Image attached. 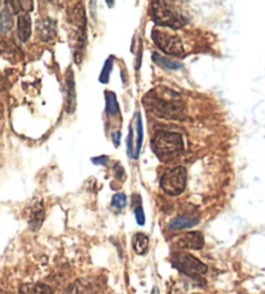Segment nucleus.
<instances>
[{"mask_svg": "<svg viewBox=\"0 0 265 294\" xmlns=\"http://www.w3.org/2000/svg\"><path fill=\"white\" fill-rule=\"evenodd\" d=\"M151 146L160 160L178 157L185 148L184 139L180 133L168 131H158L151 141Z\"/></svg>", "mask_w": 265, "mask_h": 294, "instance_id": "nucleus-1", "label": "nucleus"}, {"mask_svg": "<svg viewBox=\"0 0 265 294\" xmlns=\"http://www.w3.org/2000/svg\"><path fill=\"white\" fill-rule=\"evenodd\" d=\"M151 16L155 24L164 28L180 29L187 24V20L180 13L171 10L166 3H160V2L151 3Z\"/></svg>", "mask_w": 265, "mask_h": 294, "instance_id": "nucleus-2", "label": "nucleus"}, {"mask_svg": "<svg viewBox=\"0 0 265 294\" xmlns=\"http://www.w3.org/2000/svg\"><path fill=\"white\" fill-rule=\"evenodd\" d=\"M188 174L184 167H175L167 170L160 178V188L171 196H179L185 191Z\"/></svg>", "mask_w": 265, "mask_h": 294, "instance_id": "nucleus-3", "label": "nucleus"}, {"mask_svg": "<svg viewBox=\"0 0 265 294\" xmlns=\"http://www.w3.org/2000/svg\"><path fill=\"white\" fill-rule=\"evenodd\" d=\"M172 264L180 272L185 273L190 277L205 275L207 272V266L199 261L198 258L188 254V253H175L172 255Z\"/></svg>", "mask_w": 265, "mask_h": 294, "instance_id": "nucleus-4", "label": "nucleus"}, {"mask_svg": "<svg viewBox=\"0 0 265 294\" xmlns=\"http://www.w3.org/2000/svg\"><path fill=\"white\" fill-rule=\"evenodd\" d=\"M146 104H150V109L154 114L164 117V118H180L181 113L184 110L181 103L173 99H160L153 97L146 99Z\"/></svg>", "mask_w": 265, "mask_h": 294, "instance_id": "nucleus-5", "label": "nucleus"}, {"mask_svg": "<svg viewBox=\"0 0 265 294\" xmlns=\"http://www.w3.org/2000/svg\"><path fill=\"white\" fill-rule=\"evenodd\" d=\"M151 38H153L154 43L157 44L159 49H162L164 53L173 56H181L184 53V47L181 43L180 38L172 34L162 31L159 29H154L151 31Z\"/></svg>", "mask_w": 265, "mask_h": 294, "instance_id": "nucleus-6", "label": "nucleus"}, {"mask_svg": "<svg viewBox=\"0 0 265 294\" xmlns=\"http://www.w3.org/2000/svg\"><path fill=\"white\" fill-rule=\"evenodd\" d=\"M36 34L43 42H51L56 38V22L49 17H44L36 21Z\"/></svg>", "mask_w": 265, "mask_h": 294, "instance_id": "nucleus-7", "label": "nucleus"}, {"mask_svg": "<svg viewBox=\"0 0 265 294\" xmlns=\"http://www.w3.org/2000/svg\"><path fill=\"white\" fill-rule=\"evenodd\" d=\"M176 244L180 248L184 249H202L205 245V237L201 232H188V234L183 235L176 240Z\"/></svg>", "mask_w": 265, "mask_h": 294, "instance_id": "nucleus-8", "label": "nucleus"}, {"mask_svg": "<svg viewBox=\"0 0 265 294\" xmlns=\"http://www.w3.org/2000/svg\"><path fill=\"white\" fill-rule=\"evenodd\" d=\"M31 34V20L27 13H21L17 21V35L21 42H26Z\"/></svg>", "mask_w": 265, "mask_h": 294, "instance_id": "nucleus-9", "label": "nucleus"}, {"mask_svg": "<svg viewBox=\"0 0 265 294\" xmlns=\"http://www.w3.org/2000/svg\"><path fill=\"white\" fill-rule=\"evenodd\" d=\"M198 222L199 218H194V216L189 215H180L168 222V228L169 230H184V228L193 227Z\"/></svg>", "mask_w": 265, "mask_h": 294, "instance_id": "nucleus-10", "label": "nucleus"}, {"mask_svg": "<svg viewBox=\"0 0 265 294\" xmlns=\"http://www.w3.org/2000/svg\"><path fill=\"white\" fill-rule=\"evenodd\" d=\"M151 58H153V61L158 65V66L163 67V69L179 70L183 67V62H180V61L178 60H173V58L163 57L162 55H159L157 52H154L153 55H151Z\"/></svg>", "mask_w": 265, "mask_h": 294, "instance_id": "nucleus-11", "label": "nucleus"}, {"mask_svg": "<svg viewBox=\"0 0 265 294\" xmlns=\"http://www.w3.org/2000/svg\"><path fill=\"white\" fill-rule=\"evenodd\" d=\"M43 219H44V209H43L42 202H38L34 205L30 211V219H29L30 227L33 230H38L42 226Z\"/></svg>", "mask_w": 265, "mask_h": 294, "instance_id": "nucleus-12", "label": "nucleus"}, {"mask_svg": "<svg viewBox=\"0 0 265 294\" xmlns=\"http://www.w3.org/2000/svg\"><path fill=\"white\" fill-rule=\"evenodd\" d=\"M135 126H136V145L135 149H133V158L139 157L140 153V148H141L142 144V121H141V115L140 113H136L135 115Z\"/></svg>", "mask_w": 265, "mask_h": 294, "instance_id": "nucleus-13", "label": "nucleus"}, {"mask_svg": "<svg viewBox=\"0 0 265 294\" xmlns=\"http://www.w3.org/2000/svg\"><path fill=\"white\" fill-rule=\"evenodd\" d=\"M66 105L67 112H74L75 108V90H74V79H72V73H70V78L66 81Z\"/></svg>", "mask_w": 265, "mask_h": 294, "instance_id": "nucleus-14", "label": "nucleus"}, {"mask_svg": "<svg viewBox=\"0 0 265 294\" xmlns=\"http://www.w3.org/2000/svg\"><path fill=\"white\" fill-rule=\"evenodd\" d=\"M149 239L144 234H136L133 237V249L137 254H145L148 250Z\"/></svg>", "mask_w": 265, "mask_h": 294, "instance_id": "nucleus-15", "label": "nucleus"}, {"mask_svg": "<svg viewBox=\"0 0 265 294\" xmlns=\"http://www.w3.org/2000/svg\"><path fill=\"white\" fill-rule=\"evenodd\" d=\"M106 110L108 114L114 117V115H119V105H118L117 97L113 92H106Z\"/></svg>", "mask_w": 265, "mask_h": 294, "instance_id": "nucleus-16", "label": "nucleus"}, {"mask_svg": "<svg viewBox=\"0 0 265 294\" xmlns=\"http://www.w3.org/2000/svg\"><path fill=\"white\" fill-rule=\"evenodd\" d=\"M13 26V19L12 13L9 12L8 10H4L0 12V31L7 33L12 29Z\"/></svg>", "mask_w": 265, "mask_h": 294, "instance_id": "nucleus-17", "label": "nucleus"}, {"mask_svg": "<svg viewBox=\"0 0 265 294\" xmlns=\"http://www.w3.org/2000/svg\"><path fill=\"white\" fill-rule=\"evenodd\" d=\"M113 62H114V57H113V56H110V57L106 60L105 65H104L103 70H101V74H100L99 81L101 83H108L109 76H110V73H112V69H113Z\"/></svg>", "mask_w": 265, "mask_h": 294, "instance_id": "nucleus-18", "label": "nucleus"}, {"mask_svg": "<svg viewBox=\"0 0 265 294\" xmlns=\"http://www.w3.org/2000/svg\"><path fill=\"white\" fill-rule=\"evenodd\" d=\"M127 197L124 193H117L112 198V206L117 210H122L126 207Z\"/></svg>", "mask_w": 265, "mask_h": 294, "instance_id": "nucleus-19", "label": "nucleus"}, {"mask_svg": "<svg viewBox=\"0 0 265 294\" xmlns=\"http://www.w3.org/2000/svg\"><path fill=\"white\" fill-rule=\"evenodd\" d=\"M135 216H136V220H137V223H139L140 226H144L145 225L144 209H142L140 196H139V198H137V202H136V206H135Z\"/></svg>", "mask_w": 265, "mask_h": 294, "instance_id": "nucleus-20", "label": "nucleus"}, {"mask_svg": "<svg viewBox=\"0 0 265 294\" xmlns=\"http://www.w3.org/2000/svg\"><path fill=\"white\" fill-rule=\"evenodd\" d=\"M18 294H38V291H36L35 285L25 284V285H22L21 288H20V293Z\"/></svg>", "mask_w": 265, "mask_h": 294, "instance_id": "nucleus-21", "label": "nucleus"}, {"mask_svg": "<svg viewBox=\"0 0 265 294\" xmlns=\"http://www.w3.org/2000/svg\"><path fill=\"white\" fill-rule=\"evenodd\" d=\"M35 288H36V291H38V294H52V289L44 284L35 285Z\"/></svg>", "mask_w": 265, "mask_h": 294, "instance_id": "nucleus-22", "label": "nucleus"}, {"mask_svg": "<svg viewBox=\"0 0 265 294\" xmlns=\"http://www.w3.org/2000/svg\"><path fill=\"white\" fill-rule=\"evenodd\" d=\"M121 135H122L121 131H115V132L112 133V139L114 140L115 145H118V144H119V140H121Z\"/></svg>", "mask_w": 265, "mask_h": 294, "instance_id": "nucleus-23", "label": "nucleus"}, {"mask_svg": "<svg viewBox=\"0 0 265 294\" xmlns=\"http://www.w3.org/2000/svg\"><path fill=\"white\" fill-rule=\"evenodd\" d=\"M0 4H2V2H0Z\"/></svg>", "mask_w": 265, "mask_h": 294, "instance_id": "nucleus-24", "label": "nucleus"}]
</instances>
